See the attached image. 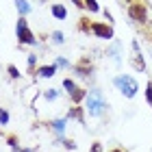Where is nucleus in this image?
Returning a JSON list of instances; mask_svg holds the SVG:
<instances>
[{"label":"nucleus","instance_id":"f257e3e1","mask_svg":"<svg viewBox=\"0 0 152 152\" xmlns=\"http://www.w3.org/2000/svg\"><path fill=\"white\" fill-rule=\"evenodd\" d=\"M115 85L120 87V91L126 96V98H133L137 94V83L130 78V76H117L115 78Z\"/></svg>","mask_w":152,"mask_h":152},{"label":"nucleus","instance_id":"f03ea898","mask_svg":"<svg viewBox=\"0 0 152 152\" xmlns=\"http://www.w3.org/2000/svg\"><path fill=\"white\" fill-rule=\"evenodd\" d=\"M87 109H89V113H91V115H100L102 113V109H104V100H102V96H100L98 89H94V91L87 96Z\"/></svg>","mask_w":152,"mask_h":152},{"label":"nucleus","instance_id":"7ed1b4c3","mask_svg":"<svg viewBox=\"0 0 152 152\" xmlns=\"http://www.w3.org/2000/svg\"><path fill=\"white\" fill-rule=\"evenodd\" d=\"M18 37H20L22 44H35V37H33V33L26 26V20H20L18 22Z\"/></svg>","mask_w":152,"mask_h":152},{"label":"nucleus","instance_id":"20e7f679","mask_svg":"<svg viewBox=\"0 0 152 152\" xmlns=\"http://www.w3.org/2000/svg\"><path fill=\"white\" fill-rule=\"evenodd\" d=\"M128 13H130L133 20H137V22H143V20H146V9H143L141 4H133L128 9Z\"/></svg>","mask_w":152,"mask_h":152},{"label":"nucleus","instance_id":"39448f33","mask_svg":"<svg viewBox=\"0 0 152 152\" xmlns=\"http://www.w3.org/2000/svg\"><path fill=\"white\" fill-rule=\"evenodd\" d=\"M91 31H94L98 37H104V39L113 37V31L109 28V26H104V24H94V26H91Z\"/></svg>","mask_w":152,"mask_h":152},{"label":"nucleus","instance_id":"423d86ee","mask_svg":"<svg viewBox=\"0 0 152 152\" xmlns=\"http://www.w3.org/2000/svg\"><path fill=\"white\" fill-rule=\"evenodd\" d=\"M39 74L44 76V78H50V76H54V74H57V65H46V67H41V70H39Z\"/></svg>","mask_w":152,"mask_h":152},{"label":"nucleus","instance_id":"0eeeda50","mask_svg":"<svg viewBox=\"0 0 152 152\" xmlns=\"http://www.w3.org/2000/svg\"><path fill=\"white\" fill-rule=\"evenodd\" d=\"M52 15H57L59 20H65L67 13H65V9H63L61 4H54V7H52Z\"/></svg>","mask_w":152,"mask_h":152},{"label":"nucleus","instance_id":"6e6552de","mask_svg":"<svg viewBox=\"0 0 152 152\" xmlns=\"http://www.w3.org/2000/svg\"><path fill=\"white\" fill-rule=\"evenodd\" d=\"M18 11L22 13V15H26V13L31 11V7L26 4V0H18Z\"/></svg>","mask_w":152,"mask_h":152},{"label":"nucleus","instance_id":"1a4fd4ad","mask_svg":"<svg viewBox=\"0 0 152 152\" xmlns=\"http://www.w3.org/2000/svg\"><path fill=\"white\" fill-rule=\"evenodd\" d=\"M54 128H57L59 133H63V128H65V122H63V120H57V122H54Z\"/></svg>","mask_w":152,"mask_h":152},{"label":"nucleus","instance_id":"9d476101","mask_svg":"<svg viewBox=\"0 0 152 152\" xmlns=\"http://www.w3.org/2000/svg\"><path fill=\"white\" fill-rule=\"evenodd\" d=\"M85 4H87L91 11H98V4H96V0H85Z\"/></svg>","mask_w":152,"mask_h":152},{"label":"nucleus","instance_id":"9b49d317","mask_svg":"<svg viewBox=\"0 0 152 152\" xmlns=\"http://www.w3.org/2000/svg\"><path fill=\"white\" fill-rule=\"evenodd\" d=\"M0 122H2V124H7V122H9V113L0 111Z\"/></svg>","mask_w":152,"mask_h":152},{"label":"nucleus","instance_id":"f8f14e48","mask_svg":"<svg viewBox=\"0 0 152 152\" xmlns=\"http://www.w3.org/2000/svg\"><path fill=\"white\" fill-rule=\"evenodd\" d=\"M57 96H59V91H48V94H46V98H48V100H54Z\"/></svg>","mask_w":152,"mask_h":152},{"label":"nucleus","instance_id":"ddd939ff","mask_svg":"<svg viewBox=\"0 0 152 152\" xmlns=\"http://www.w3.org/2000/svg\"><path fill=\"white\" fill-rule=\"evenodd\" d=\"M52 37H54V41H57V44H61V41H63V35H61V33H59V31H57V33H54V35H52Z\"/></svg>","mask_w":152,"mask_h":152},{"label":"nucleus","instance_id":"4468645a","mask_svg":"<svg viewBox=\"0 0 152 152\" xmlns=\"http://www.w3.org/2000/svg\"><path fill=\"white\" fill-rule=\"evenodd\" d=\"M9 72H11V76H13V78H15V76H20V72H18V67H13V65L9 67Z\"/></svg>","mask_w":152,"mask_h":152},{"label":"nucleus","instance_id":"2eb2a0df","mask_svg":"<svg viewBox=\"0 0 152 152\" xmlns=\"http://www.w3.org/2000/svg\"><path fill=\"white\" fill-rule=\"evenodd\" d=\"M146 94H148V102L152 104V87H148V91H146Z\"/></svg>","mask_w":152,"mask_h":152},{"label":"nucleus","instance_id":"dca6fc26","mask_svg":"<svg viewBox=\"0 0 152 152\" xmlns=\"http://www.w3.org/2000/svg\"><path fill=\"white\" fill-rule=\"evenodd\" d=\"M91 152H100V146H98V143H94V148H91Z\"/></svg>","mask_w":152,"mask_h":152},{"label":"nucleus","instance_id":"f3484780","mask_svg":"<svg viewBox=\"0 0 152 152\" xmlns=\"http://www.w3.org/2000/svg\"><path fill=\"white\" fill-rule=\"evenodd\" d=\"M113 152H120V150H113Z\"/></svg>","mask_w":152,"mask_h":152}]
</instances>
